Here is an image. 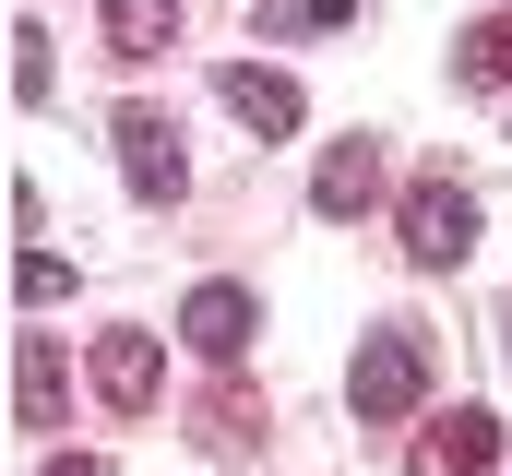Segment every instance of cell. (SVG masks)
Listing matches in <instances>:
<instances>
[{"label":"cell","mask_w":512,"mask_h":476,"mask_svg":"<svg viewBox=\"0 0 512 476\" xmlns=\"http://www.w3.org/2000/svg\"><path fill=\"white\" fill-rule=\"evenodd\" d=\"M417 393H429V346H417V334H370L358 369H346V405L382 429V417H417Z\"/></svg>","instance_id":"obj_1"},{"label":"cell","mask_w":512,"mask_h":476,"mask_svg":"<svg viewBox=\"0 0 512 476\" xmlns=\"http://www.w3.org/2000/svg\"><path fill=\"white\" fill-rule=\"evenodd\" d=\"M453 84H512V12H477L453 36Z\"/></svg>","instance_id":"obj_11"},{"label":"cell","mask_w":512,"mask_h":476,"mask_svg":"<svg viewBox=\"0 0 512 476\" xmlns=\"http://www.w3.org/2000/svg\"><path fill=\"white\" fill-rule=\"evenodd\" d=\"M84 369H96V393H108L120 417H143V405H155V381H167V369H155V334H96Z\"/></svg>","instance_id":"obj_7"},{"label":"cell","mask_w":512,"mask_h":476,"mask_svg":"<svg viewBox=\"0 0 512 476\" xmlns=\"http://www.w3.org/2000/svg\"><path fill=\"white\" fill-rule=\"evenodd\" d=\"M12 96H24V108L48 96V24H12Z\"/></svg>","instance_id":"obj_13"},{"label":"cell","mask_w":512,"mask_h":476,"mask_svg":"<svg viewBox=\"0 0 512 476\" xmlns=\"http://www.w3.org/2000/svg\"><path fill=\"white\" fill-rule=\"evenodd\" d=\"M48 476H108V465H96V453H60V465H48Z\"/></svg>","instance_id":"obj_15"},{"label":"cell","mask_w":512,"mask_h":476,"mask_svg":"<svg viewBox=\"0 0 512 476\" xmlns=\"http://www.w3.org/2000/svg\"><path fill=\"white\" fill-rule=\"evenodd\" d=\"M215 96H227V108L251 119L262 143H286V131H298V119H310V96H298V84H286V72H262V60H227V72H215Z\"/></svg>","instance_id":"obj_6"},{"label":"cell","mask_w":512,"mask_h":476,"mask_svg":"<svg viewBox=\"0 0 512 476\" xmlns=\"http://www.w3.org/2000/svg\"><path fill=\"white\" fill-rule=\"evenodd\" d=\"M405 250H417V262H465V250H477V191H465V179H417V191H405Z\"/></svg>","instance_id":"obj_2"},{"label":"cell","mask_w":512,"mask_h":476,"mask_svg":"<svg viewBox=\"0 0 512 476\" xmlns=\"http://www.w3.org/2000/svg\"><path fill=\"white\" fill-rule=\"evenodd\" d=\"M12 417H24V429H60V346H48V334L12 346Z\"/></svg>","instance_id":"obj_9"},{"label":"cell","mask_w":512,"mask_h":476,"mask_svg":"<svg viewBox=\"0 0 512 476\" xmlns=\"http://www.w3.org/2000/svg\"><path fill=\"white\" fill-rule=\"evenodd\" d=\"M489 465H501V417H489V405L429 417V429H417V453H405V476H489Z\"/></svg>","instance_id":"obj_3"},{"label":"cell","mask_w":512,"mask_h":476,"mask_svg":"<svg viewBox=\"0 0 512 476\" xmlns=\"http://www.w3.org/2000/svg\"><path fill=\"white\" fill-rule=\"evenodd\" d=\"M60 286H72V262H60V250H24V262H12V298H24V310H48Z\"/></svg>","instance_id":"obj_14"},{"label":"cell","mask_w":512,"mask_h":476,"mask_svg":"<svg viewBox=\"0 0 512 476\" xmlns=\"http://www.w3.org/2000/svg\"><path fill=\"white\" fill-rule=\"evenodd\" d=\"M251 334H262V310H251V286H191V310H179V346L191 357H251Z\"/></svg>","instance_id":"obj_4"},{"label":"cell","mask_w":512,"mask_h":476,"mask_svg":"<svg viewBox=\"0 0 512 476\" xmlns=\"http://www.w3.org/2000/svg\"><path fill=\"white\" fill-rule=\"evenodd\" d=\"M310 203H322V215H370V203H382V143H334L322 179H310Z\"/></svg>","instance_id":"obj_8"},{"label":"cell","mask_w":512,"mask_h":476,"mask_svg":"<svg viewBox=\"0 0 512 476\" xmlns=\"http://www.w3.org/2000/svg\"><path fill=\"white\" fill-rule=\"evenodd\" d=\"M322 24H358V0H262V36H322Z\"/></svg>","instance_id":"obj_12"},{"label":"cell","mask_w":512,"mask_h":476,"mask_svg":"<svg viewBox=\"0 0 512 476\" xmlns=\"http://www.w3.org/2000/svg\"><path fill=\"white\" fill-rule=\"evenodd\" d=\"M108 131H120V179L131 191H143V203H179V179H191V167H179V131L155 108H120Z\"/></svg>","instance_id":"obj_5"},{"label":"cell","mask_w":512,"mask_h":476,"mask_svg":"<svg viewBox=\"0 0 512 476\" xmlns=\"http://www.w3.org/2000/svg\"><path fill=\"white\" fill-rule=\"evenodd\" d=\"M179 36V0H108V60H155Z\"/></svg>","instance_id":"obj_10"}]
</instances>
